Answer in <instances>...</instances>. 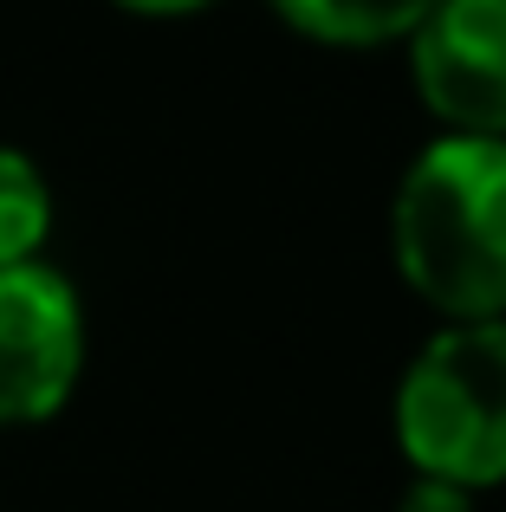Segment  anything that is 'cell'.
Returning <instances> with one entry per match:
<instances>
[{
    "label": "cell",
    "mask_w": 506,
    "mask_h": 512,
    "mask_svg": "<svg viewBox=\"0 0 506 512\" xmlns=\"http://www.w3.org/2000/svg\"><path fill=\"white\" fill-rule=\"evenodd\" d=\"M474 500H481V493L448 487V480H422V474H409V487H403V500H396V512H474Z\"/></svg>",
    "instance_id": "obj_7"
},
{
    "label": "cell",
    "mask_w": 506,
    "mask_h": 512,
    "mask_svg": "<svg viewBox=\"0 0 506 512\" xmlns=\"http://www.w3.org/2000/svg\"><path fill=\"white\" fill-rule=\"evenodd\" d=\"M52 240V182L26 150L0 143V266L46 260Z\"/></svg>",
    "instance_id": "obj_6"
},
{
    "label": "cell",
    "mask_w": 506,
    "mask_h": 512,
    "mask_svg": "<svg viewBox=\"0 0 506 512\" xmlns=\"http://www.w3.org/2000/svg\"><path fill=\"white\" fill-rule=\"evenodd\" d=\"M85 376V305L46 260L0 266V428H39Z\"/></svg>",
    "instance_id": "obj_3"
},
{
    "label": "cell",
    "mask_w": 506,
    "mask_h": 512,
    "mask_svg": "<svg viewBox=\"0 0 506 512\" xmlns=\"http://www.w3.org/2000/svg\"><path fill=\"white\" fill-rule=\"evenodd\" d=\"M111 7L130 20H189V13H208L215 0H111Z\"/></svg>",
    "instance_id": "obj_8"
},
{
    "label": "cell",
    "mask_w": 506,
    "mask_h": 512,
    "mask_svg": "<svg viewBox=\"0 0 506 512\" xmlns=\"http://www.w3.org/2000/svg\"><path fill=\"white\" fill-rule=\"evenodd\" d=\"M390 260L442 325L506 318V137L422 143L390 201Z\"/></svg>",
    "instance_id": "obj_1"
},
{
    "label": "cell",
    "mask_w": 506,
    "mask_h": 512,
    "mask_svg": "<svg viewBox=\"0 0 506 512\" xmlns=\"http://www.w3.org/2000/svg\"><path fill=\"white\" fill-rule=\"evenodd\" d=\"M403 46L442 137H506V0H435Z\"/></svg>",
    "instance_id": "obj_4"
},
{
    "label": "cell",
    "mask_w": 506,
    "mask_h": 512,
    "mask_svg": "<svg viewBox=\"0 0 506 512\" xmlns=\"http://www.w3.org/2000/svg\"><path fill=\"white\" fill-rule=\"evenodd\" d=\"M292 33H305L312 46L338 52H370V46H403L435 0H266Z\"/></svg>",
    "instance_id": "obj_5"
},
{
    "label": "cell",
    "mask_w": 506,
    "mask_h": 512,
    "mask_svg": "<svg viewBox=\"0 0 506 512\" xmlns=\"http://www.w3.org/2000/svg\"><path fill=\"white\" fill-rule=\"evenodd\" d=\"M390 428L409 474L468 493L506 487V318L435 331L396 376Z\"/></svg>",
    "instance_id": "obj_2"
}]
</instances>
